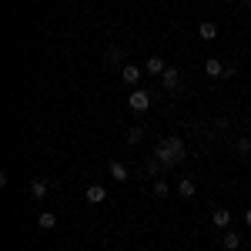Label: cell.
I'll return each instance as SVG.
<instances>
[{
	"label": "cell",
	"instance_id": "cell-11",
	"mask_svg": "<svg viewBox=\"0 0 251 251\" xmlns=\"http://www.w3.org/2000/svg\"><path fill=\"white\" fill-rule=\"evenodd\" d=\"M30 194H34V198H47V181H44V177H34V181H30Z\"/></svg>",
	"mask_w": 251,
	"mask_h": 251
},
{
	"label": "cell",
	"instance_id": "cell-3",
	"mask_svg": "<svg viewBox=\"0 0 251 251\" xmlns=\"http://www.w3.org/2000/svg\"><path fill=\"white\" fill-rule=\"evenodd\" d=\"M161 84H164V91H177V87H181V71H177V67H168V71L161 74Z\"/></svg>",
	"mask_w": 251,
	"mask_h": 251
},
{
	"label": "cell",
	"instance_id": "cell-9",
	"mask_svg": "<svg viewBox=\"0 0 251 251\" xmlns=\"http://www.w3.org/2000/svg\"><path fill=\"white\" fill-rule=\"evenodd\" d=\"M198 34H201L204 40H214V37H218V24H211V20H201V24H198Z\"/></svg>",
	"mask_w": 251,
	"mask_h": 251
},
{
	"label": "cell",
	"instance_id": "cell-18",
	"mask_svg": "<svg viewBox=\"0 0 251 251\" xmlns=\"http://www.w3.org/2000/svg\"><path fill=\"white\" fill-rule=\"evenodd\" d=\"M245 225H248V228H251V208H248V214H245Z\"/></svg>",
	"mask_w": 251,
	"mask_h": 251
},
{
	"label": "cell",
	"instance_id": "cell-13",
	"mask_svg": "<svg viewBox=\"0 0 251 251\" xmlns=\"http://www.w3.org/2000/svg\"><path fill=\"white\" fill-rule=\"evenodd\" d=\"M177 191H181V198H194V191H198V184H194L191 177H184V181L177 184Z\"/></svg>",
	"mask_w": 251,
	"mask_h": 251
},
{
	"label": "cell",
	"instance_id": "cell-2",
	"mask_svg": "<svg viewBox=\"0 0 251 251\" xmlns=\"http://www.w3.org/2000/svg\"><path fill=\"white\" fill-rule=\"evenodd\" d=\"M127 107H131V111H137V114H144V111L151 107V94H148V91H141V87H137V91H131Z\"/></svg>",
	"mask_w": 251,
	"mask_h": 251
},
{
	"label": "cell",
	"instance_id": "cell-14",
	"mask_svg": "<svg viewBox=\"0 0 251 251\" xmlns=\"http://www.w3.org/2000/svg\"><path fill=\"white\" fill-rule=\"evenodd\" d=\"M234 151H238V157H248V154H251V137H238Z\"/></svg>",
	"mask_w": 251,
	"mask_h": 251
},
{
	"label": "cell",
	"instance_id": "cell-10",
	"mask_svg": "<svg viewBox=\"0 0 251 251\" xmlns=\"http://www.w3.org/2000/svg\"><path fill=\"white\" fill-rule=\"evenodd\" d=\"M107 171H111L114 181H127V168H124L121 161H111V164H107Z\"/></svg>",
	"mask_w": 251,
	"mask_h": 251
},
{
	"label": "cell",
	"instance_id": "cell-17",
	"mask_svg": "<svg viewBox=\"0 0 251 251\" xmlns=\"http://www.w3.org/2000/svg\"><path fill=\"white\" fill-rule=\"evenodd\" d=\"M154 194L157 198H168V184L164 181H154Z\"/></svg>",
	"mask_w": 251,
	"mask_h": 251
},
{
	"label": "cell",
	"instance_id": "cell-6",
	"mask_svg": "<svg viewBox=\"0 0 251 251\" xmlns=\"http://www.w3.org/2000/svg\"><path fill=\"white\" fill-rule=\"evenodd\" d=\"M204 74H208V77H225V64L218 57H208L204 60Z\"/></svg>",
	"mask_w": 251,
	"mask_h": 251
},
{
	"label": "cell",
	"instance_id": "cell-15",
	"mask_svg": "<svg viewBox=\"0 0 251 251\" xmlns=\"http://www.w3.org/2000/svg\"><path fill=\"white\" fill-rule=\"evenodd\" d=\"M221 241H225V248H228V251L241 248V234H234V231H228V234H225V238H221Z\"/></svg>",
	"mask_w": 251,
	"mask_h": 251
},
{
	"label": "cell",
	"instance_id": "cell-1",
	"mask_svg": "<svg viewBox=\"0 0 251 251\" xmlns=\"http://www.w3.org/2000/svg\"><path fill=\"white\" fill-rule=\"evenodd\" d=\"M154 157L164 164V168L181 164V161H184V141H181V137H164V141L154 148Z\"/></svg>",
	"mask_w": 251,
	"mask_h": 251
},
{
	"label": "cell",
	"instance_id": "cell-16",
	"mask_svg": "<svg viewBox=\"0 0 251 251\" xmlns=\"http://www.w3.org/2000/svg\"><path fill=\"white\" fill-rule=\"evenodd\" d=\"M141 141H144V127L137 124V127H131V131H127V144H141Z\"/></svg>",
	"mask_w": 251,
	"mask_h": 251
},
{
	"label": "cell",
	"instance_id": "cell-7",
	"mask_svg": "<svg viewBox=\"0 0 251 251\" xmlns=\"http://www.w3.org/2000/svg\"><path fill=\"white\" fill-rule=\"evenodd\" d=\"M211 221H214V228H228L231 211H228V208H214V211H211Z\"/></svg>",
	"mask_w": 251,
	"mask_h": 251
},
{
	"label": "cell",
	"instance_id": "cell-5",
	"mask_svg": "<svg viewBox=\"0 0 251 251\" xmlns=\"http://www.w3.org/2000/svg\"><path fill=\"white\" fill-rule=\"evenodd\" d=\"M121 80H124L127 87H134L137 80H141V67H134V64H124V67H121Z\"/></svg>",
	"mask_w": 251,
	"mask_h": 251
},
{
	"label": "cell",
	"instance_id": "cell-8",
	"mask_svg": "<svg viewBox=\"0 0 251 251\" xmlns=\"http://www.w3.org/2000/svg\"><path fill=\"white\" fill-rule=\"evenodd\" d=\"M37 225L44 228V231H54V228H57V214H54V211H40Z\"/></svg>",
	"mask_w": 251,
	"mask_h": 251
},
{
	"label": "cell",
	"instance_id": "cell-12",
	"mask_svg": "<svg viewBox=\"0 0 251 251\" xmlns=\"http://www.w3.org/2000/svg\"><path fill=\"white\" fill-rule=\"evenodd\" d=\"M144 71H148V74H164V71H168V64H164L161 57H151L148 64H144Z\"/></svg>",
	"mask_w": 251,
	"mask_h": 251
},
{
	"label": "cell",
	"instance_id": "cell-4",
	"mask_svg": "<svg viewBox=\"0 0 251 251\" xmlns=\"http://www.w3.org/2000/svg\"><path fill=\"white\" fill-rule=\"evenodd\" d=\"M84 198H87V204H100V201H107V188L104 184H91L84 191Z\"/></svg>",
	"mask_w": 251,
	"mask_h": 251
},
{
	"label": "cell",
	"instance_id": "cell-19",
	"mask_svg": "<svg viewBox=\"0 0 251 251\" xmlns=\"http://www.w3.org/2000/svg\"><path fill=\"white\" fill-rule=\"evenodd\" d=\"M248 7H251V0H248Z\"/></svg>",
	"mask_w": 251,
	"mask_h": 251
}]
</instances>
